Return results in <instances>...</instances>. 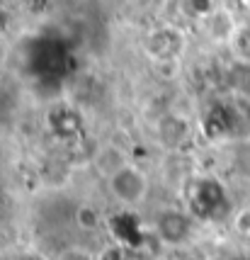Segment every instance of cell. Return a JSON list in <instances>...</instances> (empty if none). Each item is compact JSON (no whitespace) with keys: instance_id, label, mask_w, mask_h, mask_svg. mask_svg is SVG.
Returning <instances> with one entry per match:
<instances>
[{"instance_id":"obj_1","label":"cell","mask_w":250,"mask_h":260,"mask_svg":"<svg viewBox=\"0 0 250 260\" xmlns=\"http://www.w3.org/2000/svg\"><path fill=\"white\" fill-rule=\"evenodd\" d=\"M107 192L117 204L124 209H134L148 200L151 194V175L138 163H126L122 170H117L107 180Z\"/></svg>"},{"instance_id":"obj_2","label":"cell","mask_w":250,"mask_h":260,"mask_svg":"<svg viewBox=\"0 0 250 260\" xmlns=\"http://www.w3.org/2000/svg\"><path fill=\"white\" fill-rule=\"evenodd\" d=\"M194 224L197 219L194 214L185 212V209H175V207H165L156 214L153 229H156V236L163 246H182L187 243L194 234Z\"/></svg>"},{"instance_id":"obj_3","label":"cell","mask_w":250,"mask_h":260,"mask_svg":"<svg viewBox=\"0 0 250 260\" xmlns=\"http://www.w3.org/2000/svg\"><path fill=\"white\" fill-rule=\"evenodd\" d=\"M158 141L160 146H165L168 151H180V146L192 136V124L187 117H180L175 112H168L163 114L158 119Z\"/></svg>"},{"instance_id":"obj_4","label":"cell","mask_w":250,"mask_h":260,"mask_svg":"<svg viewBox=\"0 0 250 260\" xmlns=\"http://www.w3.org/2000/svg\"><path fill=\"white\" fill-rule=\"evenodd\" d=\"M182 32L172 29V27H160L148 37V54L153 61H177L182 54Z\"/></svg>"},{"instance_id":"obj_5","label":"cell","mask_w":250,"mask_h":260,"mask_svg":"<svg viewBox=\"0 0 250 260\" xmlns=\"http://www.w3.org/2000/svg\"><path fill=\"white\" fill-rule=\"evenodd\" d=\"M126 163H131L126 156V148L122 144H100L95 148V156H92V166L95 170L102 175L104 180H110L117 170H122Z\"/></svg>"},{"instance_id":"obj_6","label":"cell","mask_w":250,"mask_h":260,"mask_svg":"<svg viewBox=\"0 0 250 260\" xmlns=\"http://www.w3.org/2000/svg\"><path fill=\"white\" fill-rule=\"evenodd\" d=\"M238 17L236 12H231L228 8H216L209 17H206V34L214 39L216 44H226L233 39V34L238 29Z\"/></svg>"},{"instance_id":"obj_7","label":"cell","mask_w":250,"mask_h":260,"mask_svg":"<svg viewBox=\"0 0 250 260\" xmlns=\"http://www.w3.org/2000/svg\"><path fill=\"white\" fill-rule=\"evenodd\" d=\"M73 219H76V224H78V229H83V231H88V234H92V231H97V229L104 224L102 219V212L95 207V204L90 202H83L76 207V214H73Z\"/></svg>"},{"instance_id":"obj_8","label":"cell","mask_w":250,"mask_h":260,"mask_svg":"<svg viewBox=\"0 0 250 260\" xmlns=\"http://www.w3.org/2000/svg\"><path fill=\"white\" fill-rule=\"evenodd\" d=\"M228 46H231V54L238 63L250 66V22L238 24V29L233 34V39L228 42Z\"/></svg>"},{"instance_id":"obj_9","label":"cell","mask_w":250,"mask_h":260,"mask_svg":"<svg viewBox=\"0 0 250 260\" xmlns=\"http://www.w3.org/2000/svg\"><path fill=\"white\" fill-rule=\"evenodd\" d=\"M58 260H95V255H92L90 250H83V248H68V250H63V253L58 255Z\"/></svg>"}]
</instances>
